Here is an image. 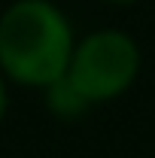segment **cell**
<instances>
[{
  "mask_svg": "<svg viewBox=\"0 0 155 158\" xmlns=\"http://www.w3.org/2000/svg\"><path fill=\"white\" fill-rule=\"evenodd\" d=\"M76 40L55 0H12L0 12V73L9 85L43 91L67 73Z\"/></svg>",
  "mask_w": 155,
  "mask_h": 158,
  "instance_id": "obj_1",
  "label": "cell"
},
{
  "mask_svg": "<svg viewBox=\"0 0 155 158\" xmlns=\"http://www.w3.org/2000/svg\"><path fill=\"white\" fill-rule=\"evenodd\" d=\"M43 103H46L49 116L61 118V122L82 118L88 110H91V103L76 91V85H73L67 76H61L58 82H52L49 88H43Z\"/></svg>",
  "mask_w": 155,
  "mask_h": 158,
  "instance_id": "obj_3",
  "label": "cell"
},
{
  "mask_svg": "<svg viewBox=\"0 0 155 158\" xmlns=\"http://www.w3.org/2000/svg\"><path fill=\"white\" fill-rule=\"evenodd\" d=\"M103 3H110V6H134L140 0H103Z\"/></svg>",
  "mask_w": 155,
  "mask_h": 158,
  "instance_id": "obj_5",
  "label": "cell"
},
{
  "mask_svg": "<svg viewBox=\"0 0 155 158\" xmlns=\"http://www.w3.org/2000/svg\"><path fill=\"white\" fill-rule=\"evenodd\" d=\"M6 113H9V79L0 73V122L6 118Z\"/></svg>",
  "mask_w": 155,
  "mask_h": 158,
  "instance_id": "obj_4",
  "label": "cell"
},
{
  "mask_svg": "<svg viewBox=\"0 0 155 158\" xmlns=\"http://www.w3.org/2000/svg\"><path fill=\"white\" fill-rule=\"evenodd\" d=\"M143 70V52L134 34L122 27H97L76 40L64 76L91 106L119 100L134 88Z\"/></svg>",
  "mask_w": 155,
  "mask_h": 158,
  "instance_id": "obj_2",
  "label": "cell"
}]
</instances>
